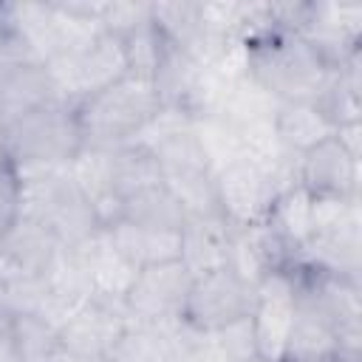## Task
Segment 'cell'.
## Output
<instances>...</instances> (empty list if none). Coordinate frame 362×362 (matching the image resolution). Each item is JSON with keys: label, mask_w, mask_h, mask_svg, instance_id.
I'll return each instance as SVG.
<instances>
[{"label": "cell", "mask_w": 362, "mask_h": 362, "mask_svg": "<svg viewBox=\"0 0 362 362\" xmlns=\"http://www.w3.org/2000/svg\"><path fill=\"white\" fill-rule=\"evenodd\" d=\"M249 76L277 102H317L337 68L297 31L266 25L243 40Z\"/></svg>", "instance_id": "cell-1"}, {"label": "cell", "mask_w": 362, "mask_h": 362, "mask_svg": "<svg viewBox=\"0 0 362 362\" xmlns=\"http://www.w3.org/2000/svg\"><path fill=\"white\" fill-rule=\"evenodd\" d=\"M158 107L161 99L153 82L130 74L102 90L82 96L76 102V119L85 136V147L113 150L136 141Z\"/></svg>", "instance_id": "cell-2"}, {"label": "cell", "mask_w": 362, "mask_h": 362, "mask_svg": "<svg viewBox=\"0 0 362 362\" xmlns=\"http://www.w3.org/2000/svg\"><path fill=\"white\" fill-rule=\"evenodd\" d=\"M14 167H68L85 147L76 105L54 99L6 127Z\"/></svg>", "instance_id": "cell-3"}, {"label": "cell", "mask_w": 362, "mask_h": 362, "mask_svg": "<svg viewBox=\"0 0 362 362\" xmlns=\"http://www.w3.org/2000/svg\"><path fill=\"white\" fill-rule=\"evenodd\" d=\"M130 322L133 320L124 303L90 297L59 322L57 331H59L62 354H71L88 362H110Z\"/></svg>", "instance_id": "cell-4"}, {"label": "cell", "mask_w": 362, "mask_h": 362, "mask_svg": "<svg viewBox=\"0 0 362 362\" xmlns=\"http://www.w3.org/2000/svg\"><path fill=\"white\" fill-rule=\"evenodd\" d=\"M255 300V286L240 280L229 266L192 277L181 322L201 331V334H215L223 325L249 317Z\"/></svg>", "instance_id": "cell-5"}, {"label": "cell", "mask_w": 362, "mask_h": 362, "mask_svg": "<svg viewBox=\"0 0 362 362\" xmlns=\"http://www.w3.org/2000/svg\"><path fill=\"white\" fill-rule=\"evenodd\" d=\"M192 274L181 260H167L144 266L136 272V280L124 297V308L133 322L141 325H173L181 320Z\"/></svg>", "instance_id": "cell-6"}, {"label": "cell", "mask_w": 362, "mask_h": 362, "mask_svg": "<svg viewBox=\"0 0 362 362\" xmlns=\"http://www.w3.org/2000/svg\"><path fill=\"white\" fill-rule=\"evenodd\" d=\"M294 311H297V280L291 269L266 274L255 286L249 320L260 362H283Z\"/></svg>", "instance_id": "cell-7"}, {"label": "cell", "mask_w": 362, "mask_h": 362, "mask_svg": "<svg viewBox=\"0 0 362 362\" xmlns=\"http://www.w3.org/2000/svg\"><path fill=\"white\" fill-rule=\"evenodd\" d=\"M277 192L280 189L274 181L246 158H238L215 173L218 212L229 226H252L269 221Z\"/></svg>", "instance_id": "cell-8"}, {"label": "cell", "mask_w": 362, "mask_h": 362, "mask_svg": "<svg viewBox=\"0 0 362 362\" xmlns=\"http://www.w3.org/2000/svg\"><path fill=\"white\" fill-rule=\"evenodd\" d=\"M294 260L297 252L283 240V235L269 221L252 226H232L229 269L249 286H257L266 274L291 269Z\"/></svg>", "instance_id": "cell-9"}, {"label": "cell", "mask_w": 362, "mask_h": 362, "mask_svg": "<svg viewBox=\"0 0 362 362\" xmlns=\"http://www.w3.org/2000/svg\"><path fill=\"white\" fill-rule=\"evenodd\" d=\"M297 181L314 198H356L359 161L337 141V136H331L300 156Z\"/></svg>", "instance_id": "cell-10"}, {"label": "cell", "mask_w": 362, "mask_h": 362, "mask_svg": "<svg viewBox=\"0 0 362 362\" xmlns=\"http://www.w3.org/2000/svg\"><path fill=\"white\" fill-rule=\"evenodd\" d=\"M328 359H342L339 328L317 300H311L305 291L297 288V311L283 362H328Z\"/></svg>", "instance_id": "cell-11"}, {"label": "cell", "mask_w": 362, "mask_h": 362, "mask_svg": "<svg viewBox=\"0 0 362 362\" xmlns=\"http://www.w3.org/2000/svg\"><path fill=\"white\" fill-rule=\"evenodd\" d=\"M59 252L62 243L54 238V232L25 215H20V221L0 235V257L6 274L14 277H42Z\"/></svg>", "instance_id": "cell-12"}, {"label": "cell", "mask_w": 362, "mask_h": 362, "mask_svg": "<svg viewBox=\"0 0 362 362\" xmlns=\"http://www.w3.org/2000/svg\"><path fill=\"white\" fill-rule=\"evenodd\" d=\"M178 238H181L178 260L192 277L229 266L232 226L221 215H187Z\"/></svg>", "instance_id": "cell-13"}, {"label": "cell", "mask_w": 362, "mask_h": 362, "mask_svg": "<svg viewBox=\"0 0 362 362\" xmlns=\"http://www.w3.org/2000/svg\"><path fill=\"white\" fill-rule=\"evenodd\" d=\"M54 99L59 96L42 62H28L8 71L6 76H0V127L20 122L23 116L40 110Z\"/></svg>", "instance_id": "cell-14"}, {"label": "cell", "mask_w": 362, "mask_h": 362, "mask_svg": "<svg viewBox=\"0 0 362 362\" xmlns=\"http://www.w3.org/2000/svg\"><path fill=\"white\" fill-rule=\"evenodd\" d=\"M76 255L82 257V263L88 269L93 297L124 303V297L136 280V269L110 246L107 232L102 229L93 238H88L82 246H76Z\"/></svg>", "instance_id": "cell-15"}, {"label": "cell", "mask_w": 362, "mask_h": 362, "mask_svg": "<svg viewBox=\"0 0 362 362\" xmlns=\"http://www.w3.org/2000/svg\"><path fill=\"white\" fill-rule=\"evenodd\" d=\"M0 337L14 362H57L62 354L57 325L31 311L8 314Z\"/></svg>", "instance_id": "cell-16"}, {"label": "cell", "mask_w": 362, "mask_h": 362, "mask_svg": "<svg viewBox=\"0 0 362 362\" xmlns=\"http://www.w3.org/2000/svg\"><path fill=\"white\" fill-rule=\"evenodd\" d=\"M110 246L139 272L144 266L178 260L181 238L178 232H164V229H144L130 221H116L113 226L105 229Z\"/></svg>", "instance_id": "cell-17"}, {"label": "cell", "mask_w": 362, "mask_h": 362, "mask_svg": "<svg viewBox=\"0 0 362 362\" xmlns=\"http://www.w3.org/2000/svg\"><path fill=\"white\" fill-rule=\"evenodd\" d=\"M274 130L291 153L303 156L305 150L331 139L337 124L325 116L320 102H280L274 113Z\"/></svg>", "instance_id": "cell-18"}, {"label": "cell", "mask_w": 362, "mask_h": 362, "mask_svg": "<svg viewBox=\"0 0 362 362\" xmlns=\"http://www.w3.org/2000/svg\"><path fill=\"white\" fill-rule=\"evenodd\" d=\"M110 184L119 198H130L141 189L164 184L156 153L139 141L113 147L110 150Z\"/></svg>", "instance_id": "cell-19"}, {"label": "cell", "mask_w": 362, "mask_h": 362, "mask_svg": "<svg viewBox=\"0 0 362 362\" xmlns=\"http://www.w3.org/2000/svg\"><path fill=\"white\" fill-rule=\"evenodd\" d=\"M122 221H130V223L144 226V229L181 232V226L187 221V212L178 204V198L164 184H158V187H150V189H141V192L124 198Z\"/></svg>", "instance_id": "cell-20"}, {"label": "cell", "mask_w": 362, "mask_h": 362, "mask_svg": "<svg viewBox=\"0 0 362 362\" xmlns=\"http://www.w3.org/2000/svg\"><path fill=\"white\" fill-rule=\"evenodd\" d=\"M311 201L314 195L294 184V187H286L283 192H277L274 204H272V212H269V223L283 235V240L300 252L308 238H311Z\"/></svg>", "instance_id": "cell-21"}, {"label": "cell", "mask_w": 362, "mask_h": 362, "mask_svg": "<svg viewBox=\"0 0 362 362\" xmlns=\"http://www.w3.org/2000/svg\"><path fill=\"white\" fill-rule=\"evenodd\" d=\"M175 325V322H173ZM173 325H141L130 322L122 342L116 345L110 362H175Z\"/></svg>", "instance_id": "cell-22"}, {"label": "cell", "mask_w": 362, "mask_h": 362, "mask_svg": "<svg viewBox=\"0 0 362 362\" xmlns=\"http://www.w3.org/2000/svg\"><path fill=\"white\" fill-rule=\"evenodd\" d=\"M122 45H124V59H127V74L130 76H139V79H147L153 82V76L158 74L167 51H170V42L167 37L156 28L153 20L141 23L139 28H133L130 34L122 37Z\"/></svg>", "instance_id": "cell-23"}, {"label": "cell", "mask_w": 362, "mask_h": 362, "mask_svg": "<svg viewBox=\"0 0 362 362\" xmlns=\"http://www.w3.org/2000/svg\"><path fill=\"white\" fill-rule=\"evenodd\" d=\"M150 20L167 37V42L175 45V48H181V51L189 48L192 40L204 31V25H201V8H198V3H189V0L150 3Z\"/></svg>", "instance_id": "cell-24"}, {"label": "cell", "mask_w": 362, "mask_h": 362, "mask_svg": "<svg viewBox=\"0 0 362 362\" xmlns=\"http://www.w3.org/2000/svg\"><path fill=\"white\" fill-rule=\"evenodd\" d=\"M212 337H215L226 362H252V359H257V345H255V331H252L249 317H240V320L223 325Z\"/></svg>", "instance_id": "cell-25"}, {"label": "cell", "mask_w": 362, "mask_h": 362, "mask_svg": "<svg viewBox=\"0 0 362 362\" xmlns=\"http://www.w3.org/2000/svg\"><path fill=\"white\" fill-rule=\"evenodd\" d=\"M147 20H150V3H105L99 25L107 34L124 37Z\"/></svg>", "instance_id": "cell-26"}, {"label": "cell", "mask_w": 362, "mask_h": 362, "mask_svg": "<svg viewBox=\"0 0 362 362\" xmlns=\"http://www.w3.org/2000/svg\"><path fill=\"white\" fill-rule=\"evenodd\" d=\"M23 215V181L17 167H3L0 170V235L14 226Z\"/></svg>", "instance_id": "cell-27"}, {"label": "cell", "mask_w": 362, "mask_h": 362, "mask_svg": "<svg viewBox=\"0 0 362 362\" xmlns=\"http://www.w3.org/2000/svg\"><path fill=\"white\" fill-rule=\"evenodd\" d=\"M337 141L359 161L362 158V122H354V124H342V127H337Z\"/></svg>", "instance_id": "cell-28"}, {"label": "cell", "mask_w": 362, "mask_h": 362, "mask_svg": "<svg viewBox=\"0 0 362 362\" xmlns=\"http://www.w3.org/2000/svg\"><path fill=\"white\" fill-rule=\"evenodd\" d=\"M11 150H8V136H6V127H0V170L3 167H11Z\"/></svg>", "instance_id": "cell-29"}, {"label": "cell", "mask_w": 362, "mask_h": 362, "mask_svg": "<svg viewBox=\"0 0 362 362\" xmlns=\"http://www.w3.org/2000/svg\"><path fill=\"white\" fill-rule=\"evenodd\" d=\"M57 362H88V359H79V356H71V354H59Z\"/></svg>", "instance_id": "cell-30"}, {"label": "cell", "mask_w": 362, "mask_h": 362, "mask_svg": "<svg viewBox=\"0 0 362 362\" xmlns=\"http://www.w3.org/2000/svg\"><path fill=\"white\" fill-rule=\"evenodd\" d=\"M0 274H6V266H3V257H0Z\"/></svg>", "instance_id": "cell-31"}, {"label": "cell", "mask_w": 362, "mask_h": 362, "mask_svg": "<svg viewBox=\"0 0 362 362\" xmlns=\"http://www.w3.org/2000/svg\"><path fill=\"white\" fill-rule=\"evenodd\" d=\"M3 320H6V314H0V325H3Z\"/></svg>", "instance_id": "cell-32"}, {"label": "cell", "mask_w": 362, "mask_h": 362, "mask_svg": "<svg viewBox=\"0 0 362 362\" xmlns=\"http://www.w3.org/2000/svg\"><path fill=\"white\" fill-rule=\"evenodd\" d=\"M328 362H345V359H328Z\"/></svg>", "instance_id": "cell-33"}, {"label": "cell", "mask_w": 362, "mask_h": 362, "mask_svg": "<svg viewBox=\"0 0 362 362\" xmlns=\"http://www.w3.org/2000/svg\"><path fill=\"white\" fill-rule=\"evenodd\" d=\"M356 362H359V359H356Z\"/></svg>", "instance_id": "cell-34"}]
</instances>
